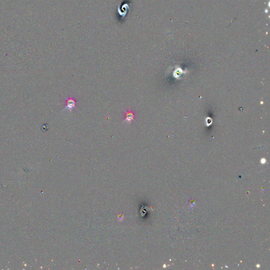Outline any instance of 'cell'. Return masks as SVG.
Returning <instances> with one entry per match:
<instances>
[{"instance_id": "cell-2", "label": "cell", "mask_w": 270, "mask_h": 270, "mask_svg": "<svg viewBox=\"0 0 270 270\" xmlns=\"http://www.w3.org/2000/svg\"><path fill=\"white\" fill-rule=\"evenodd\" d=\"M125 119L123 123L125 122H127L129 124H131L132 121L134 120L135 118V114L133 111H131V110H129L128 111L125 110Z\"/></svg>"}, {"instance_id": "cell-1", "label": "cell", "mask_w": 270, "mask_h": 270, "mask_svg": "<svg viewBox=\"0 0 270 270\" xmlns=\"http://www.w3.org/2000/svg\"><path fill=\"white\" fill-rule=\"evenodd\" d=\"M65 98L67 99V102H66L67 105L65 108V109H63V111L68 109L70 112H72V109L74 108H76L75 105L77 104V102L75 101V100L72 97H71L70 98H67V97H65Z\"/></svg>"}]
</instances>
